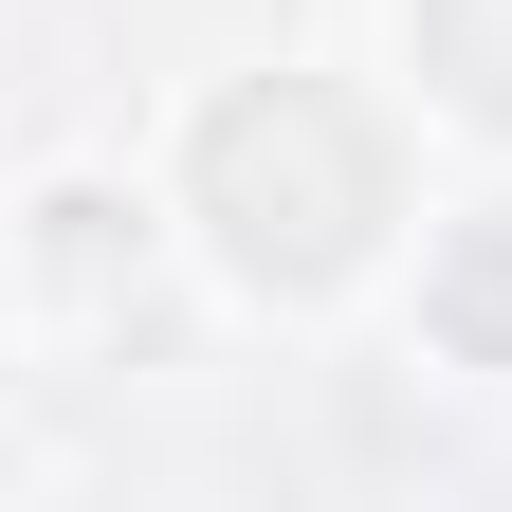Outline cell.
Wrapping results in <instances>:
<instances>
[{
    "label": "cell",
    "instance_id": "cell-1",
    "mask_svg": "<svg viewBox=\"0 0 512 512\" xmlns=\"http://www.w3.org/2000/svg\"><path fill=\"white\" fill-rule=\"evenodd\" d=\"M202 220H220V256H238L256 293H330L348 256L384 238V128L348 92H311V74L238 92L202 128Z\"/></svg>",
    "mask_w": 512,
    "mask_h": 512
},
{
    "label": "cell",
    "instance_id": "cell-2",
    "mask_svg": "<svg viewBox=\"0 0 512 512\" xmlns=\"http://www.w3.org/2000/svg\"><path fill=\"white\" fill-rule=\"evenodd\" d=\"M403 37H421V74L458 92V110L512 128V0H403Z\"/></svg>",
    "mask_w": 512,
    "mask_h": 512
},
{
    "label": "cell",
    "instance_id": "cell-3",
    "mask_svg": "<svg viewBox=\"0 0 512 512\" xmlns=\"http://www.w3.org/2000/svg\"><path fill=\"white\" fill-rule=\"evenodd\" d=\"M439 348H476V366H512V220H476L458 256H439Z\"/></svg>",
    "mask_w": 512,
    "mask_h": 512
}]
</instances>
